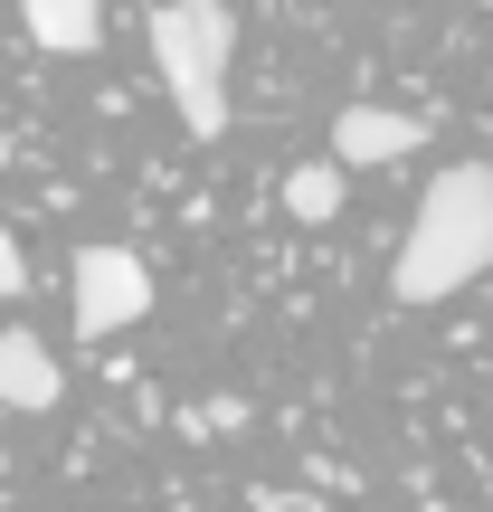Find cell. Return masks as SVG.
<instances>
[{
  "label": "cell",
  "instance_id": "1",
  "mask_svg": "<svg viewBox=\"0 0 493 512\" xmlns=\"http://www.w3.org/2000/svg\"><path fill=\"white\" fill-rule=\"evenodd\" d=\"M493 266V162H446L437 181L418 190V219L399 238V266H389V294L399 304H446Z\"/></svg>",
  "mask_w": 493,
  "mask_h": 512
},
{
  "label": "cell",
  "instance_id": "2",
  "mask_svg": "<svg viewBox=\"0 0 493 512\" xmlns=\"http://www.w3.org/2000/svg\"><path fill=\"white\" fill-rule=\"evenodd\" d=\"M228 57H238V19L228 0H162L152 10V67H162L171 105L200 143L228 133Z\"/></svg>",
  "mask_w": 493,
  "mask_h": 512
},
{
  "label": "cell",
  "instance_id": "3",
  "mask_svg": "<svg viewBox=\"0 0 493 512\" xmlns=\"http://www.w3.org/2000/svg\"><path fill=\"white\" fill-rule=\"evenodd\" d=\"M143 313H152L143 256H124V247H86L76 256V323L86 332H124V323H143Z\"/></svg>",
  "mask_w": 493,
  "mask_h": 512
},
{
  "label": "cell",
  "instance_id": "4",
  "mask_svg": "<svg viewBox=\"0 0 493 512\" xmlns=\"http://www.w3.org/2000/svg\"><path fill=\"white\" fill-rule=\"evenodd\" d=\"M418 143H427V124H418V114H399V105H342V124H332V162H342V171L408 162Z\"/></svg>",
  "mask_w": 493,
  "mask_h": 512
},
{
  "label": "cell",
  "instance_id": "5",
  "mask_svg": "<svg viewBox=\"0 0 493 512\" xmlns=\"http://www.w3.org/2000/svg\"><path fill=\"white\" fill-rule=\"evenodd\" d=\"M67 399V380H57V351L38 342L29 323L0 332V408H19V418H48V408Z\"/></svg>",
  "mask_w": 493,
  "mask_h": 512
},
{
  "label": "cell",
  "instance_id": "6",
  "mask_svg": "<svg viewBox=\"0 0 493 512\" xmlns=\"http://www.w3.org/2000/svg\"><path fill=\"white\" fill-rule=\"evenodd\" d=\"M19 19L48 57H86L105 38V0H19Z\"/></svg>",
  "mask_w": 493,
  "mask_h": 512
},
{
  "label": "cell",
  "instance_id": "7",
  "mask_svg": "<svg viewBox=\"0 0 493 512\" xmlns=\"http://www.w3.org/2000/svg\"><path fill=\"white\" fill-rule=\"evenodd\" d=\"M285 219H304V228L342 219V162H294L285 171Z\"/></svg>",
  "mask_w": 493,
  "mask_h": 512
},
{
  "label": "cell",
  "instance_id": "8",
  "mask_svg": "<svg viewBox=\"0 0 493 512\" xmlns=\"http://www.w3.org/2000/svg\"><path fill=\"white\" fill-rule=\"evenodd\" d=\"M29 285V266H19V238H10V219H0V304Z\"/></svg>",
  "mask_w": 493,
  "mask_h": 512
}]
</instances>
